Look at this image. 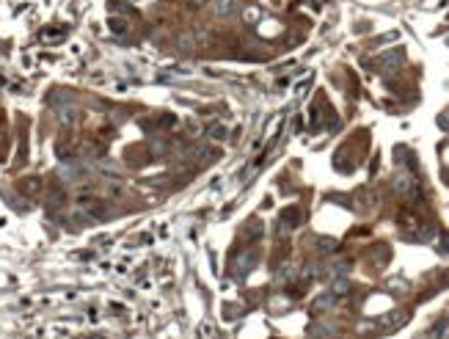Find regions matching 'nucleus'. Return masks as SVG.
I'll use <instances>...</instances> for the list:
<instances>
[{"label": "nucleus", "mask_w": 449, "mask_h": 339, "mask_svg": "<svg viewBox=\"0 0 449 339\" xmlns=\"http://www.w3.org/2000/svg\"><path fill=\"white\" fill-rule=\"evenodd\" d=\"M438 124H441L444 130H449V111H444L441 116H438Z\"/></svg>", "instance_id": "obj_18"}, {"label": "nucleus", "mask_w": 449, "mask_h": 339, "mask_svg": "<svg viewBox=\"0 0 449 339\" xmlns=\"http://www.w3.org/2000/svg\"><path fill=\"white\" fill-rule=\"evenodd\" d=\"M392 187H394V190H397L400 196H405V199L419 201V182H416V177H414L411 171H405V168H400V171L394 174Z\"/></svg>", "instance_id": "obj_1"}, {"label": "nucleus", "mask_w": 449, "mask_h": 339, "mask_svg": "<svg viewBox=\"0 0 449 339\" xmlns=\"http://www.w3.org/2000/svg\"><path fill=\"white\" fill-rule=\"evenodd\" d=\"M58 116H61V122H63V124H72V122H75V116H78V113L72 111V108H63V111L58 113Z\"/></svg>", "instance_id": "obj_14"}, {"label": "nucleus", "mask_w": 449, "mask_h": 339, "mask_svg": "<svg viewBox=\"0 0 449 339\" xmlns=\"http://www.w3.org/2000/svg\"><path fill=\"white\" fill-rule=\"evenodd\" d=\"M334 248H337V240H328V237L320 240V251H334Z\"/></svg>", "instance_id": "obj_16"}, {"label": "nucleus", "mask_w": 449, "mask_h": 339, "mask_svg": "<svg viewBox=\"0 0 449 339\" xmlns=\"http://www.w3.org/2000/svg\"><path fill=\"white\" fill-rule=\"evenodd\" d=\"M430 339H449V323H438L430 331Z\"/></svg>", "instance_id": "obj_10"}, {"label": "nucleus", "mask_w": 449, "mask_h": 339, "mask_svg": "<svg viewBox=\"0 0 449 339\" xmlns=\"http://www.w3.org/2000/svg\"><path fill=\"white\" fill-rule=\"evenodd\" d=\"M347 270H350V265H347V262H334L328 268V276H337V278L339 276H347Z\"/></svg>", "instance_id": "obj_11"}, {"label": "nucleus", "mask_w": 449, "mask_h": 339, "mask_svg": "<svg viewBox=\"0 0 449 339\" xmlns=\"http://www.w3.org/2000/svg\"><path fill=\"white\" fill-rule=\"evenodd\" d=\"M402 61H405V53L397 47V50H392V53H383V56L378 58V66L383 72H394V69H400Z\"/></svg>", "instance_id": "obj_3"}, {"label": "nucleus", "mask_w": 449, "mask_h": 339, "mask_svg": "<svg viewBox=\"0 0 449 339\" xmlns=\"http://www.w3.org/2000/svg\"><path fill=\"white\" fill-rule=\"evenodd\" d=\"M441 251H447V254H449V232H444V235H441Z\"/></svg>", "instance_id": "obj_19"}, {"label": "nucleus", "mask_w": 449, "mask_h": 339, "mask_svg": "<svg viewBox=\"0 0 449 339\" xmlns=\"http://www.w3.org/2000/svg\"><path fill=\"white\" fill-rule=\"evenodd\" d=\"M237 11V0H212V14L215 17H232Z\"/></svg>", "instance_id": "obj_6"}, {"label": "nucleus", "mask_w": 449, "mask_h": 339, "mask_svg": "<svg viewBox=\"0 0 449 339\" xmlns=\"http://www.w3.org/2000/svg\"><path fill=\"white\" fill-rule=\"evenodd\" d=\"M246 20H248V22L262 20V11H259V8H248V11H246Z\"/></svg>", "instance_id": "obj_15"}, {"label": "nucleus", "mask_w": 449, "mask_h": 339, "mask_svg": "<svg viewBox=\"0 0 449 339\" xmlns=\"http://www.w3.org/2000/svg\"><path fill=\"white\" fill-rule=\"evenodd\" d=\"M210 135H212L215 141H226V138H229V130H226L224 124H212V127H210Z\"/></svg>", "instance_id": "obj_13"}, {"label": "nucleus", "mask_w": 449, "mask_h": 339, "mask_svg": "<svg viewBox=\"0 0 449 339\" xmlns=\"http://www.w3.org/2000/svg\"><path fill=\"white\" fill-rule=\"evenodd\" d=\"M256 265V251L253 248H248V251H243V254L237 256V268H234V278H243V276H248V270Z\"/></svg>", "instance_id": "obj_4"}, {"label": "nucleus", "mask_w": 449, "mask_h": 339, "mask_svg": "<svg viewBox=\"0 0 449 339\" xmlns=\"http://www.w3.org/2000/svg\"><path fill=\"white\" fill-rule=\"evenodd\" d=\"M78 207H80V213L88 215V218H102V215L108 213V207L99 199H94V196H80V199H78Z\"/></svg>", "instance_id": "obj_2"}, {"label": "nucleus", "mask_w": 449, "mask_h": 339, "mask_svg": "<svg viewBox=\"0 0 449 339\" xmlns=\"http://www.w3.org/2000/svg\"><path fill=\"white\" fill-rule=\"evenodd\" d=\"M334 301H337V295H331V292H325V295H320L314 301V311H325L328 306H334Z\"/></svg>", "instance_id": "obj_9"}, {"label": "nucleus", "mask_w": 449, "mask_h": 339, "mask_svg": "<svg viewBox=\"0 0 449 339\" xmlns=\"http://www.w3.org/2000/svg\"><path fill=\"white\" fill-rule=\"evenodd\" d=\"M111 28L113 31H124V22H121V20H111Z\"/></svg>", "instance_id": "obj_20"}, {"label": "nucleus", "mask_w": 449, "mask_h": 339, "mask_svg": "<svg viewBox=\"0 0 449 339\" xmlns=\"http://www.w3.org/2000/svg\"><path fill=\"white\" fill-rule=\"evenodd\" d=\"M179 47L182 50H196V36L193 33H179Z\"/></svg>", "instance_id": "obj_12"}, {"label": "nucleus", "mask_w": 449, "mask_h": 339, "mask_svg": "<svg viewBox=\"0 0 449 339\" xmlns=\"http://www.w3.org/2000/svg\"><path fill=\"white\" fill-rule=\"evenodd\" d=\"M347 290H350V281H347V278L344 276H339V278H334V281H331V295H347Z\"/></svg>", "instance_id": "obj_8"}, {"label": "nucleus", "mask_w": 449, "mask_h": 339, "mask_svg": "<svg viewBox=\"0 0 449 339\" xmlns=\"http://www.w3.org/2000/svg\"><path fill=\"white\" fill-rule=\"evenodd\" d=\"M292 276H295V268H292V265H287V268H284V270L279 273L281 281H287V278H292Z\"/></svg>", "instance_id": "obj_17"}, {"label": "nucleus", "mask_w": 449, "mask_h": 339, "mask_svg": "<svg viewBox=\"0 0 449 339\" xmlns=\"http://www.w3.org/2000/svg\"><path fill=\"white\" fill-rule=\"evenodd\" d=\"M405 323H408V311H402V309H394V311H389V314H383V317H380V325H383V328H389V331L402 328Z\"/></svg>", "instance_id": "obj_5"}, {"label": "nucleus", "mask_w": 449, "mask_h": 339, "mask_svg": "<svg viewBox=\"0 0 449 339\" xmlns=\"http://www.w3.org/2000/svg\"><path fill=\"white\" fill-rule=\"evenodd\" d=\"M295 218H301V210H298V207H289V210H284V213H281V226H279V229H281V232H287V229H292L295 223H298Z\"/></svg>", "instance_id": "obj_7"}]
</instances>
